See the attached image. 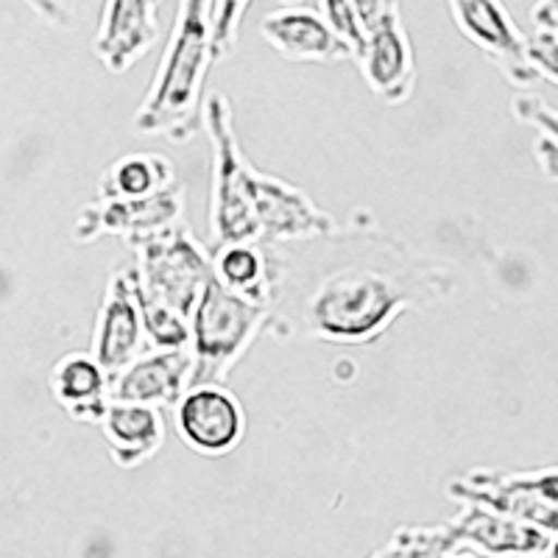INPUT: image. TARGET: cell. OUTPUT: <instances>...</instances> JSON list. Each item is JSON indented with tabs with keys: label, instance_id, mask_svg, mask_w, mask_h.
I'll use <instances>...</instances> for the list:
<instances>
[{
	"label": "cell",
	"instance_id": "obj_16",
	"mask_svg": "<svg viewBox=\"0 0 558 558\" xmlns=\"http://www.w3.org/2000/svg\"><path fill=\"white\" fill-rule=\"evenodd\" d=\"M447 533L458 545L481 547L488 556H553L556 545V533L495 514L481 506H466Z\"/></svg>",
	"mask_w": 558,
	"mask_h": 558
},
{
	"label": "cell",
	"instance_id": "obj_10",
	"mask_svg": "<svg viewBox=\"0 0 558 558\" xmlns=\"http://www.w3.org/2000/svg\"><path fill=\"white\" fill-rule=\"evenodd\" d=\"M252 184L254 218H257V232L263 243L318 241V238H338L347 232L296 184L260 171L257 166H254Z\"/></svg>",
	"mask_w": 558,
	"mask_h": 558
},
{
	"label": "cell",
	"instance_id": "obj_4",
	"mask_svg": "<svg viewBox=\"0 0 558 558\" xmlns=\"http://www.w3.org/2000/svg\"><path fill=\"white\" fill-rule=\"evenodd\" d=\"M202 126L213 143V187H209V238L213 246L221 243L260 241L254 218V162L241 148L232 107L221 93L204 98Z\"/></svg>",
	"mask_w": 558,
	"mask_h": 558
},
{
	"label": "cell",
	"instance_id": "obj_2",
	"mask_svg": "<svg viewBox=\"0 0 558 558\" xmlns=\"http://www.w3.org/2000/svg\"><path fill=\"white\" fill-rule=\"evenodd\" d=\"M209 0H179L171 37L159 57L132 129L146 137L191 143L202 129L204 84L213 68Z\"/></svg>",
	"mask_w": 558,
	"mask_h": 558
},
{
	"label": "cell",
	"instance_id": "obj_8",
	"mask_svg": "<svg viewBox=\"0 0 558 558\" xmlns=\"http://www.w3.org/2000/svg\"><path fill=\"white\" fill-rule=\"evenodd\" d=\"M447 7L463 39H470L477 51L486 53L508 84L520 89L542 84L527 62V34L517 26L502 0H447Z\"/></svg>",
	"mask_w": 558,
	"mask_h": 558
},
{
	"label": "cell",
	"instance_id": "obj_20",
	"mask_svg": "<svg viewBox=\"0 0 558 558\" xmlns=\"http://www.w3.org/2000/svg\"><path fill=\"white\" fill-rule=\"evenodd\" d=\"M179 184L177 168L162 154H126L98 179V198H143Z\"/></svg>",
	"mask_w": 558,
	"mask_h": 558
},
{
	"label": "cell",
	"instance_id": "obj_6",
	"mask_svg": "<svg viewBox=\"0 0 558 558\" xmlns=\"http://www.w3.org/2000/svg\"><path fill=\"white\" fill-rule=\"evenodd\" d=\"M450 497L481 506L495 514L527 522L556 533L558 520V472L556 466L533 472L472 470L447 486Z\"/></svg>",
	"mask_w": 558,
	"mask_h": 558
},
{
	"label": "cell",
	"instance_id": "obj_5",
	"mask_svg": "<svg viewBox=\"0 0 558 558\" xmlns=\"http://www.w3.org/2000/svg\"><path fill=\"white\" fill-rule=\"evenodd\" d=\"M134 286L140 293L157 299L179 316H191L204 282L213 274L209 252L196 241L184 221L162 229L157 235L132 243Z\"/></svg>",
	"mask_w": 558,
	"mask_h": 558
},
{
	"label": "cell",
	"instance_id": "obj_15",
	"mask_svg": "<svg viewBox=\"0 0 558 558\" xmlns=\"http://www.w3.org/2000/svg\"><path fill=\"white\" fill-rule=\"evenodd\" d=\"M260 34L288 62L332 64L352 59L349 45L332 32L322 12L302 7V3L279 7L271 14H266L260 23Z\"/></svg>",
	"mask_w": 558,
	"mask_h": 558
},
{
	"label": "cell",
	"instance_id": "obj_24",
	"mask_svg": "<svg viewBox=\"0 0 558 558\" xmlns=\"http://www.w3.org/2000/svg\"><path fill=\"white\" fill-rule=\"evenodd\" d=\"M318 12L322 17L330 23L332 32L349 45V51L355 57V51L363 45V28L355 17V9H352V0H318Z\"/></svg>",
	"mask_w": 558,
	"mask_h": 558
},
{
	"label": "cell",
	"instance_id": "obj_30",
	"mask_svg": "<svg viewBox=\"0 0 558 558\" xmlns=\"http://www.w3.org/2000/svg\"><path fill=\"white\" fill-rule=\"evenodd\" d=\"M26 3H28V7H32V9H34V12H37V14H39V3H37V0H26Z\"/></svg>",
	"mask_w": 558,
	"mask_h": 558
},
{
	"label": "cell",
	"instance_id": "obj_25",
	"mask_svg": "<svg viewBox=\"0 0 558 558\" xmlns=\"http://www.w3.org/2000/svg\"><path fill=\"white\" fill-rule=\"evenodd\" d=\"M397 7H402L400 0H352V9H355V17L357 23H361L363 34H366L368 28H375L377 23Z\"/></svg>",
	"mask_w": 558,
	"mask_h": 558
},
{
	"label": "cell",
	"instance_id": "obj_14",
	"mask_svg": "<svg viewBox=\"0 0 558 558\" xmlns=\"http://www.w3.org/2000/svg\"><path fill=\"white\" fill-rule=\"evenodd\" d=\"M191 352L184 349H146L126 368L109 377V400L148 408H173L191 386Z\"/></svg>",
	"mask_w": 558,
	"mask_h": 558
},
{
	"label": "cell",
	"instance_id": "obj_7",
	"mask_svg": "<svg viewBox=\"0 0 558 558\" xmlns=\"http://www.w3.org/2000/svg\"><path fill=\"white\" fill-rule=\"evenodd\" d=\"M182 182L143 198H96L78 209L73 223V241L96 243L101 238H121L129 246L182 221Z\"/></svg>",
	"mask_w": 558,
	"mask_h": 558
},
{
	"label": "cell",
	"instance_id": "obj_23",
	"mask_svg": "<svg viewBox=\"0 0 558 558\" xmlns=\"http://www.w3.org/2000/svg\"><path fill=\"white\" fill-rule=\"evenodd\" d=\"M511 112L522 123H527V126H533L539 134H545V137H558L556 107L545 96H539V93L522 89L520 96H514V101H511Z\"/></svg>",
	"mask_w": 558,
	"mask_h": 558
},
{
	"label": "cell",
	"instance_id": "obj_21",
	"mask_svg": "<svg viewBox=\"0 0 558 558\" xmlns=\"http://www.w3.org/2000/svg\"><path fill=\"white\" fill-rule=\"evenodd\" d=\"M132 288H134V302L140 311V324H143V338H146V349H184L187 338H191V327L187 318L179 316L168 305L157 302V299L140 293L134 286V271H132Z\"/></svg>",
	"mask_w": 558,
	"mask_h": 558
},
{
	"label": "cell",
	"instance_id": "obj_11",
	"mask_svg": "<svg viewBox=\"0 0 558 558\" xmlns=\"http://www.w3.org/2000/svg\"><path fill=\"white\" fill-rule=\"evenodd\" d=\"M352 59L380 101L388 107L408 104L416 87V57L402 23V7L391 9L375 28L363 34V45Z\"/></svg>",
	"mask_w": 558,
	"mask_h": 558
},
{
	"label": "cell",
	"instance_id": "obj_9",
	"mask_svg": "<svg viewBox=\"0 0 558 558\" xmlns=\"http://www.w3.org/2000/svg\"><path fill=\"white\" fill-rule=\"evenodd\" d=\"M179 438L198 456L221 458L238 450L246 436V411L223 383L184 388L173 405Z\"/></svg>",
	"mask_w": 558,
	"mask_h": 558
},
{
	"label": "cell",
	"instance_id": "obj_17",
	"mask_svg": "<svg viewBox=\"0 0 558 558\" xmlns=\"http://www.w3.org/2000/svg\"><path fill=\"white\" fill-rule=\"evenodd\" d=\"M209 266H213V277L227 286L229 291L241 293V296L252 299L257 305L274 307L277 296L282 291V266L266 248L263 241H243V243H221L213 246L209 252Z\"/></svg>",
	"mask_w": 558,
	"mask_h": 558
},
{
	"label": "cell",
	"instance_id": "obj_13",
	"mask_svg": "<svg viewBox=\"0 0 558 558\" xmlns=\"http://www.w3.org/2000/svg\"><path fill=\"white\" fill-rule=\"evenodd\" d=\"M143 352H146V338H143L137 302H134L132 266H123L109 277L107 293L98 307L93 341H89V355L112 377Z\"/></svg>",
	"mask_w": 558,
	"mask_h": 558
},
{
	"label": "cell",
	"instance_id": "obj_29",
	"mask_svg": "<svg viewBox=\"0 0 558 558\" xmlns=\"http://www.w3.org/2000/svg\"><path fill=\"white\" fill-rule=\"evenodd\" d=\"M282 7H296V3H302V0H279Z\"/></svg>",
	"mask_w": 558,
	"mask_h": 558
},
{
	"label": "cell",
	"instance_id": "obj_1",
	"mask_svg": "<svg viewBox=\"0 0 558 558\" xmlns=\"http://www.w3.org/2000/svg\"><path fill=\"white\" fill-rule=\"evenodd\" d=\"M456 279L438 266L405 268L347 266L327 274L305 302V327L313 338L338 347H363L380 338L402 313L447 299Z\"/></svg>",
	"mask_w": 558,
	"mask_h": 558
},
{
	"label": "cell",
	"instance_id": "obj_28",
	"mask_svg": "<svg viewBox=\"0 0 558 558\" xmlns=\"http://www.w3.org/2000/svg\"><path fill=\"white\" fill-rule=\"evenodd\" d=\"M39 3V17L48 20L51 26H70V12L64 9L62 0H37Z\"/></svg>",
	"mask_w": 558,
	"mask_h": 558
},
{
	"label": "cell",
	"instance_id": "obj_12",
	"mask_svg": "<svg viewBox=\"0 0 558 558\" xmlns=\"http://www.w3.org/2000/svg\"><path fill=\"white\" fill-rule=\"evenodd\" d=\"M159 0H104L93 53L107 73L123 76L157 45Z\"/></svg>",
	"mask_w": 558,
	"mask_h": 558
},
{
	"label": "cell",
	"instance_id": "obj_19",
	"mask_svg": "<svg viewBox=\"0 0 558 558\" xmlns=\"http://www.w3.org/2000/svg\"><path fill=\"white\" fill-rule=\"evenodd\" d=\"M53 400L73 422L98 425L109 405V375L89 352H68L48 375Z\"/></svg>",
	"mask_w": 558,
	"mask_h": 558
},
{
	"label": "cell",
	"instance_id": "obj_3",
	"mask_svg": "<svg viewBox=\"0 0 558 558\" xmlns=\"http://www.w3.org/2000/svg\"><path fill=\"white\" fill-rule=\"evenodd\" d=\"M271 322V307L257 305L252 299L229 291L209 274L187 316V327H191L187 352L193 361L191 386L227 383L229 372L243 361V355L268 330Z\"/></svg>",
	"mask_w": 558,
	"mask_h": 558
},
{
	"label": "cell",
	"instance_id": "obj_18",
	"mask_svg": "<svg viewBox=\"0 0 558 558\" xmlns=\"http://www.w3.org/2000/svg\"><path fill=\"white\" fill-rule=\"evenodd\" d=\"M98 427L112 458L126 470L146 463L166 445V418L157 408L109 400L107 411L98 418Z\"/></svg>",
	"mask_w": 558,
	"mask_h": 558
},
{
	"label": "cell",
	"instance_id": "obj_26",
	"mask_svg": "<svg viewBox=\"0 0 558 558\" xmlns=\"http://www.w3.org/2000/svg\"><path fill=\"white\" fill-rule=\"evenodd\" d=\"M533 157L542 166V171L547 173L550 182L558 179V137H545V134H536V143H533Z\"/></svg>",
	"mask_w": 558,
	"mask_h": 558
},
{
	"label": "cell",
	"instance_id": "obj_22",
	"mask_svg": "<svg viewBox=\"0 0 558 558\" xmlns=\"http://www.w3.org/2000/svg\"><path fill=\"white\" fill-rule=\"evenodd\" d=\"M254 0H209V28H213V62H223L235 53L241 28Z\"/></svg>",
	"mask_w": 558,
	"mask_h": 558
},
{
	"label": "cell",
	"instance_id": "obj_27",
	"mask_svg": "<svg viewBox=\"0 0 558 558\" xmlns=\"http://www.w3.org/2000/svg\"><path fill=\"white\" fill-rule=\"evenodd\" d=\"M533 32H556L558 34V0H536L531 9Z\"/></svg>",
	"mask_w": 558,
	"mask_h": 558
}]
</instances>
